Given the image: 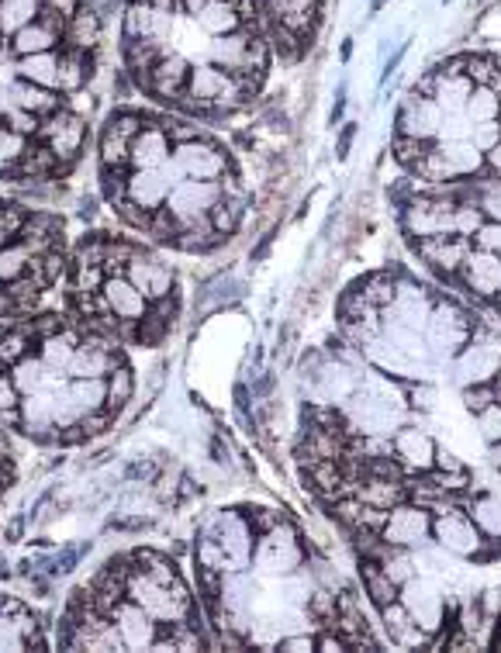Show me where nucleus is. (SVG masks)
<instances>
[{"instance_id": "obj_1", "label": "nucleus", "mask_w": 501, "mask_h": 653, "mask_svg": "<svg viewBox=\"0 0 501 653\" xmlns=\"http://www.w3.org/2000/svg\"><path fill=\"white\" fill-rule=\"evenodd\" d=\"M97 56L86 0H0V180L73 173L91 139Z\"/></svg>"}, {"instance_id": "obj_2", "label": "nucleus", "mask_w": 501, "mask_h": 653, "mask_svg": "<svg viewBox=\"0 0 501 653\" xmlns=\"http://www.w3.org/2000/svg\"><path fill=\"white\" fill-rule=\"evenodd\" d=\"M104 201L128 229L180 253H211L235 235L246 187L222 142L198 128L121 107L97 139Z\"/></svg>"}, {"instance_id": "obj_3", "label": "nucleus", "mask_w": 501, "mask_h": 653, "mask_svg": "<svg viewBox=\"0 0 501 653\" xmlns=\"http://www.w3.org/2000/svg\"><path fill=\"white\" fill-rule=\"evenodd\" d=\"M132 390L121 342L70 312L25 315L0 333V425L21 440L91 443L118 422Z\"/></svg>"}, {"instance_id": "obj_4", "label": "nucleus", "mask_w": 501, "mask_h": 653, "mask_svg": "<svg viewBox=\"0 0 501 653\" xmlns=\"http://www.w3.org/2000/svg\"><path fill=\"white\" fill-rule=\"evenodd\" d=\"M205 0H128L121 62L152 101L190 115L238 112L267 77L270 42L259 28L214 35Z\"/></svg>"}, {"instance_id": "obj_5", "label": "nucleus", "mask_w": 501, "mask_h": 653, "mask_svg": "<svg viewBox=\"0 0 501 653\" xmlns=\"http://www.w3.org/2000/svg\"><path fill=\"white\" fill-rule=\"evenodd\" d=\"M59 650H205V626L173 557L125 550L70 595Z\"/></svg>"}, {"instance_id": "obj_6", "label": "nucleus", "mask_w": 501, "mask_h": 653, "mask_svg": "<svg viewBox=\"0 0 501 653\" xmlns=\"http://www.w3.org/2000/svg\"><path fill=\"white\" fill-rule=\"evenodd\" d=\"M67 312L91 329L132 346H160L180 315V288L163 259L112 232H91L62 270Z\"/></svg>"}, {"instance_id": "obj_7", "label": "nucleus", "mask_w": 501, "mask_h": 653, "mask_svg": "<svg viewBox=\"0 0 501 653\" xmlns=\"http://www.w3.org/2000/svg\"><path fill=\"white\" fill-rule=\"evenodd\" d=\"M67 225L53 211L0 198V318H25L67 270Z\"/></svg>"}, {"instance_id": "obj_8", "label": "nucleus", "mask_w": 501, "mask_h": 653, "mask_svg": "<svg viewBox=\"0 0 501 653\" xmlns=\"http://www.w3.org/2000/svg\"><path fill=\"white\" fill-rule=\"evenodd\" d=\"M0 650H49L46 622L28 602L0 595Z\"/></svg>"}, {"instance_id": "obj_9", "label": "nucleus", "mask_w": 501, "mask_h": 653, "mask_svg": "<svg viewBox=\"0 0 501 653\" xmlns=\"http://www.w3.org/2000/svg\"><path fill=\"white\" fill-rule=\"evenodd\" d=\"M474 339L470 333V322L467 315L456 308L453 301H443V304H432V315L426 322V346L435 353V357H453L461 353L464 346Z\"/></svg>"}, {"instance_id": "obj_10", "label": "nucleus", "mask_w": 501, "mask_h": 653, "mask_svg": "<svg viewBox=\"0 0 501 653\" xmlns=\"http://www.w3.org/2000/svg\"><path fill=\"white\" fill-rule=\"evenodd\" d=\"M432 536L440 543V550H446L453 557H474L485 539L464 509H450V512L432 515Z\"/></svg>"}, {"instance_id": "obj_11", "label": "nucleus", "mask_w": 501, "mask_h": 653, "mask_svg": "<svg viewBox=\"0 0 501 653\" xmlns=\"http://www.w3.org/2000/svg\"><path fill=\"white\" fill-rule=\"evenodd\" d=\"M432 536V512L426 505H395L387 512V522L381 529V539L391 547H419Z\"/></svg>"}, {"instance_id": "obj_12", "label": "nucleus", "mask_w": 501, "mask_h": 653, "mask_svg": "<svg viewBox=\"0 0 501 653\" xmlns=\"http://www.w3.org/2000/svg\"><path fill=\"white\" fill-rule=\"evenodd\" d=\"M401 605L411 613V619H416L426 633H443V626H446V602L443 595L435 592V587L422 578H411L401 584Z\"/></svg>"}, {"instance_id": "obj_13", "label": "nucleus", "mask_w": 501, "mask_h": 653, "mask_svg": "<svg viewBox=\"0 0 501 653\" xmlns=\"http://www.w3.org/2000/svg\"><path fill=\"white\" fill-rule=\"evenodd\" d=\"M461 201H446V198H416L405 208V229L416 238L429 235H456L453 232V211Z\"/></svg>"}, {"instance_id": "obj_14", "label": "nucleus", "mask_w": 501, "mask_h": 653, "mask_svg": "<svg viewBox=\"0 0 501 653\" xmlns=\"http://www.w3.org/2000/svg\"><path fill=\"white\" fill-rule=\"evenodd\" d=\"M498 374H501V342L474 339L461 350V360H456V381H461L464 387L491 384Z\"/></svg>"}, {"instance_id": "obj_15", "label": "nucleus", "mask_w": 501, "mask_h": 653, "mask_svg": "<svg viewBox=\"0 0 501 653\" xmlns=\"http://www.w3.org/2000/svg\"><path fill=\"white\" fill-rule=\"evenodd\" d=\"M443 121H446V112L435 97H411L401 115H398V136L401 139H422V142H435L443 132Z\"/></svg>"}, {"instance_id": "obj_16", "label": "nucleus", "mask_w": 501, "mask_h": 653, "mask_svg": "<svg viewBox=\"0 0 501 653\" xmlns=\"http://www.w3.org/2000/svg\"><path fill=\"white\" fill-rule=\"evenodd\" d=\"M467 253H470V238H464V235H429V238H419V256L440 273H461Z\"/></svg>"}, {"instance_id": "obj_17", "label": "nucleus", "mask_w": 501, "mask_h": 653, "mask_svg": "<svg viewBox=\"0 0 501 653\" xmlns=\"http://www.w3.org/2000/svg\"><path fill=\"white\" fill-rule=\"evenodd\" d=\"M461 273L467 277V288L477 298H501V256L498 253L470 249Z\"/></svg>"}, {"instance_id": "obj_18", "label": "nucleus", "mask_w": 501, "mask_h": 653, "mask_svg": "<svg viewBox=\"0 0 501 653\" xmlns=\"http://www.w3.org/2000/svg\"><path fill=\"white\" fill-rule=\"evenodd\" d=\"M381 315H384V318H395V322H401V325H411V329H422V325L429 322V315H432V298H429L419 284H411V280H405V284H398L395 301H391Z\"/></svg>"}, {"instance_id": "obj_19", "label": "nucleus", "mask_w": 501, "mask_h": 653, "mask_svg": "<svg viewBox=\"0 0 501 653\" xmlns=\"http://www.w3.org/2000/svg\"><path fill=\"white\" fill-rule=\"evenodd\" d=\"M395 456L408 474H426L435 467V443L419 429H401L395 435Z\"/></svg>"}, {"instance_id": "obj_20", "label": "nucleus", "mask_w": 501, "mask_h": 653, "mask_svg": "<svg viewBox=\"0 0 501 653\" xmlns=\"http://www.w3.org/2000/svg\"><path fill=\"white\" fill-rule=\"evenodd\" d=\"M381 613H384V626H387V633L391 637H395L401 646H426V629L416 622V619H411V613H408V608L401 605V602H391V605H384L381 608Z\"/></svg>"}, {"instance_id": "obj_21", "label": "nucleus", "mask_w": 501, "mask_h": 653, "mask_svg": "<svg viewBox=\"0 0 501 653\" xmlns=\"http://www.w3.org/2000/svg\"><path fill=\"white\" fill-rule=\"evenodd\" d=\"M360 502H366V505H374V509H395V505H401V498H408V488H405V481H384V477H363V481L357 485V491H353Z\"/></svg>"}, {"instance_id": "obj_22", "label": "nucleus", "mask_w": 501, "mask_h": 653, "mask_svg": "<svg viewBox=\"0 0 501 653\" xmlns=\"http://www.w3.org/2000/svg\"><path fill=\"white\" fill-rule=\"evenodd\" d=\"M360 571H363V587H366V595H370V602H374L377 608H384V605H391V602H398L401 587L387 578V571L381 568V560H377V557H366V560L360 563Z\"/></svg>"}, {"instance_id": "obj_23", "label": "nucleus", "mask_w": 501, "mask_h": 653, "mask_svg": "<svg viewBox=\"0 0 501 653\" xmlns=\"http://www.w3.org/2000/svg\"><path fill=\"white\" fill-rule=\"evenodd\" d=\"M474 91V83L467 77H443V73H435V104L443 107V112H464L467 107V97Z\"/></svg>"}, {"instance_id": "obj_24", "label": "nucleus", "mask_w": 501, "mask_h": 653, "mask_svg": "<svg viewBox=\"0 0 501 653\" xmlns=\"http://www.w3.org/2000/svg\"><path fill=\"white\" fill-rule=\"evenodd\" d=\"M467 515L474 518V526L481 529V536L488 539H501V498L494 494H481L467 505Z\"/></svg>"}, {"instance_id": "obj_25", "label": "nucleus", "mask_w": 501, "mask_h": 653, "mask_svg": "<svg viewBox=\"0 0 501 653\" xmlns=\"http://www.w3.org/2000/svg\"><path fill=\"white\" fill-rule=\"evenodd\" d=\"M443 152H446V160L461 170V177H470V173H477L485 166V152L477 149L470 139H450V142H435Z\"/></svg>"}, {"instance_id": "obj_26", "label": "nucleus", "mask_w": 501, "mask_h": 653, "mask_svg": "<svg viewBox=\"0 0 501 653\" xmlns=\"http://www.w3.org/2000/svg\"><path fill=\"white\" fill-rule=\"evenodd\" d=\"M467 118L474 125H481V121H501V94L494 91V86H474L470 97H467Z\"/></svg>"}, {"instance_id": "obj_27", "label": "nucleus", "mask_w": 501, "mask_h": 653, "mask_svg": "<svg viewBox=\"0 0 501 653\" xmlns=\"http://www.w3.org/2000/svg\"><path fill=\"white\" fill-rule=\"evenodd\" d=\"M357 291L363 294V301L370 304V308H387L391 301H395L398 294V280L391 277V273H374V277H366L363 284H357Z\"/></svg>"}, {"instance_id": "obj_28", "label": "nucleus", "mask_w": 501, "mask_h": 653, "mask_svg": "<svg viewBox=\"0 0 501 653\" xmlns=\"http://www.w3.org/2000/svg\"><path fill=\"white\" fill-rule=\"evenodd\" d=\"M485 222H488V214L481 211V205H474V201H461L453 211V232L464 235V238H474V232Z\"/></svg>"}, {"instance_id": "obj_29", "label": "nucleus", "mask_w": 501, "mask_h": 653, "mask_svg": "<svg viewBox=\"0 0 501 653\" xmlns=\"http://www.w3.org/2000/svg\"><path fill=\"white\" fill-rule=\"evenodd\" d=\"M14 477H18V460H14V450H11V440H8V429L0 425V498L11 491Z\"/></svg>"}, {"instance_id": "obj_30", "label": "nucleus", "mask_w": 501, "mask_h": 653, "mask_svg": "<svg viewBox=\"0 0 501 653\" xmlns=\"http://www.w3.org/2000/svg\"><path fill=\"white\" fill-rule=\"evenodd\" d=\"M464 405H467V411H474V416H481L485 408L498 405L494 384H470V387L464 390Z\"/></svg>"}, {"instance_id": "obj_31", "label": "nucleus", "mask_w": 501, "mask_h": 653, "mask_svg": "<svg viewBox=\"0 0 501 653\" xmlns=\"http://www.w3.org/2000/svg\"><path fill=\"white\" fill-rule=\"evenodd\" d=\"M429 145H432V142H422V139H401V136H398V142H395V156H398V163H401V166L416 170V166L422 163V156L429 152Z\"/></svg>"}, {"instance_id": "obj_32", "label": "nucleus", "mask_w": 501, "mask_h": 653, "mask_svg": "<svg viewBox=\"0 0 501 653\" xmlns=\"http://www.w3.org/2000/svg\"><path fill=\"white\" fill-rule=\"evenodd\" d=\"M477 432H481V440L488 446L501 443V405H491V408L481 411V416H477Z\"/></svg>"}, {"instance_id": "obj_33", "label": "nucleus", "mask_w": 501, "mask_h": 653, "mask_svg": "<svg viewBox=\"0 0 501 653\" xmlns=\"http://www.w3.org/2000/svg\"><path fill=\"white\" fill-rule=\"evenodd\" d=\"M467 80L474 86H491L494 83V59L491 56H467Z\"/></svg>"}, {"instance_id": "obj_34", "label": "nucleus", "mask_w": 501, "mask_h": 653, "mask_svg": "<svg viewBox=\"0 0 501 653\" xmlns=\"http://www.w3.org/2000/svg\"><path fill=\"white\" fill-rule=\"evenodd\" d=\"M470 142L481 149V152H491L498 142H501V121H481V125H474V132H470Z\"/></svg>"}, {"instance_id": "obj_35", "label": "nucleus", "mask_w": 501, "mask_h": 653, "mask_svg": "<svg viewBox=\"0 0 501 653\" xmlns=\"http://www.w3.org/2000/svg\"><path fill=\"white\" fill-rule=\"evenodd\" d=\"M474 246H477V249H488V253H498V256H501V222H491V218H488V222L474 232Z\"/></svg>"}, {"instance_id": "obj_36", "label": "nucleus", "mask_w": 501, "mask_h": 653, "mask_svg": "<svg viewBox=\"0 0 501 653\" xmlns=\"http://www.w3.org/2000/svg\"><path fill=\"white\" fill-rule=\"evenodd\" d=\"M277 650H284V653H312V650H318V640L304 629V633H294V637H284L277 643Z\"/></svg>"}, {"instance_id": "obj_37", "label": "nucleus", "mask_w": 501, "mask_h": 653, "mask_svg": "<svg viewBox=\"0 0 501 653\" xmlns=\"http://www.w3.org/2000/svg\"><path fill=\"white\" fill-rule=\"evenodd\" d=\"M477 205H481V211L491 218V222H501V190H498V187H494V190H485V198L477 201Z\"/></svg>"}, {"instance_id": "obj_38", "label": "nucleus", "mask_w": 501, "mask_h": 653, "mask_svg": "<svg viewBox=\"0 0 501 653\" xmlns=\"http://www.w3.org/2000/svg\"><path fill=\"white\" fill-rule=\"evenodd\" d=\"M353 139H357V125H346V128H342V136H339V149H336V156H339V160L350 156Z\"/></svg>"}, {"instance_id": "obj_39", "label": "nucleus", "mask_w": 501, "mask_h": 653, "mask_svg": "<svg viewBox=\"0 0 501 653\" xmlns=\"http://www.w3.org/2000/svg\"><path fill=\"white\" fill-rule=\"evenodd\" d=\"M318 650H322V653H339V650H350V646H346V643L339 640V629H336V633H322Z\"/></svg>"}, {"instance_id": "obj_40", "label": "nucleus", "mask_w": 501, "mask_h": 653, "mask_svg": "<svg viewBox=\"0 0 501 653\" xmlns=\"http://www.w3.org/2000/svg\"><path fill=\"white\" fill-rule=\"evenodd\" d=\"M435 464H440L443 470H464V467H461V460H456V456H453V453L440 450V446H435Z\"/></svg>"}, {"instance_id": "obj_41", "label": "nucleus", "mask_w": 501, "mask_h": 653, "mask_svg": "<svg viewBox=\"0 0 501 653\" xmlns=\"http://www.w3.org/2000/svg\"><path fill=\"white\" fill-rule=\"evenodd\" d=\"M485 160H488V170L494 173V177H501V142L491 152H485Z\"/></svg>"}, {"instance_id": "obj_42", "label": "nucleus", "mask_w": 501, "mask_h": 653, "mask_svg": "<svg viewBox=\"0 0 501 653\" xmlns=\"http://www.w3.org/2000/svg\"><path fill=\"white\" fill-rule=\"evenodd\" d=\"M491 464L501 470V443H494V446H491Z\"/></svg>"}, {"instance_id": "obj_43", "label": "nucleus", "mask_w": 501, "mask_h": 653, "mask_svg": "<svg viewBox=\"0 0 501 653\" xmlns=\"http://www.w3.org/2000/svg\"><path fill=\"white\" fill-rule=\"evenodd\" d=\"M8 574V560H4V550H0V578Z\"/></svg>"}, {"instance_id": "obj_44", "label": "nucleus", "mask_w": 501, "mask_h": 653, "mask_svg": "<svg viewBox=\"0 0 501 653\" xmlns=\"http://www.w3.org/2000/svg\"><path fill=\"white\" fill-rule=\"evenodd\" d=\"M491 384H494V390H498V405H501V374H498V377H494Z\"/></svg>"}, {"instance_id": "obj_45", "label": "nucleus", "mask_w": 501, "mask_h": 653, "mask_svg": "<svg viewBox=\"0 0 501 653\" xmlns=\"http://www.w3.org/2000/svg\"><path fill=\"white\" fill-rule=\"evenodd\" d=\"M498 94H501V91H498Z\"/></svg>"}]
</instances>
